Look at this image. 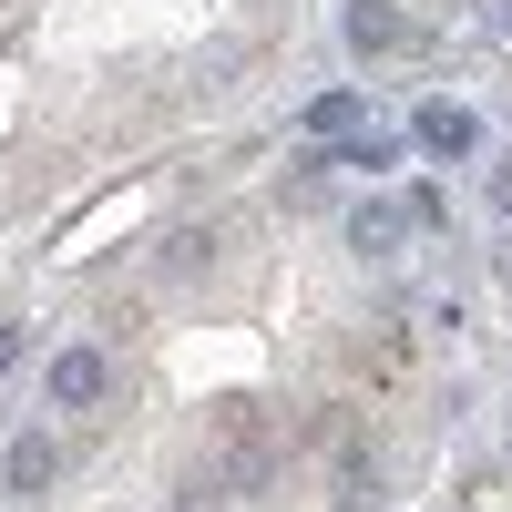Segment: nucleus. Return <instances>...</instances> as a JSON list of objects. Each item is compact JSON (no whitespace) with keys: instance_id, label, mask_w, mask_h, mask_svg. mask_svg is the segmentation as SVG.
Wrapping results in <instances>:
<instances>
[{"instance_id":"nucleus-1","label":"nucleus","mask_w":512,"mask_h":512,"mask_svg":"<svg viewBox=\"0 0 512 512\" xmlns=\"http://www.w3.org/2000/svg\"><path fill=\"white\" fill-rule=\"evenodd\" d=\"M267 472H277V431H267V410H256V400H226V410H216V461H205V482L256 492Z\"/></svg>"},{"instance_id":"nucleus-2","label":"nucleus","mask_w":512,"mask_h":512,"mask_svg":"<svg viewBox=\"0 0 512 512\" xmlns=\"http://www.w3.org/2000/svg\"><path fill=\"white\" fill-rule=\"evenodd\" d=\"M216 256H226V226H205V216H185V226H164V236H154V256H144V267H154L164 287H195L205 267H216Z\"/></svg>"},{"instance_id":"nucleus-3","label":"nucleus","mask_w":512,"mask_h":512,"mask_svg":"<svg viewBox=\"0 0 512 512\" xmlns=\"http://www.w3.org/2000/svg\"><path fill=\"white\" fill-rule=\"evenodd\" d=\"M41 390H52V410H103V390H113V359H103V349H62L52 369H41Z\"/></svg>"},{"instance_id":"nucleus-4","label":"nucleus","mask_w":512,"mask_h":512,"mask_svg":"<svg viewBox=\"0 0 512 512\" xmlns=\"http://www.w3.org/2000/svg\"><path fill=\"white\" fill-rule=\"evenodd\" d=\"M0 482H11L21 502H41V492L62 482V441H52V431H11V451H0Z\"/></svg>"},{"instance_id":"nucleus-5","label":"nucleus","mask_w":512,"mask_h":512,"mask_svg":"<svg viewBox=\"0 0 512 512\" xmlns=\"http://www.w3.org/2000/svg\"><path fill=\"white\" fill-rule=\"evenodd\" d=\"M328 451H338V512H369L379 502V441L369 431H328Z\"/></svg>"},{"instance_id":"nucleus-6","label":"nucleus","mask_w":512,"mask_h":512,"mask_svg":"<svg viewBox=\"0 0 512 512\" xmlns=\"http://www.w3.org/2000/svg\"><path fill=\"white\" fill-rule=\"evenodd\" d=\"M349 52H359V62H390V52H410L400 0H349Z\"/></svg>"},{"instance_id":"nucleus-7","label":"nucleus","mask_w":512,"mask_h":512,"mask_svg":"<svg viewBox=\"0 0 512 512\" xmlns=\"http://www.w3.org/2000/svg\"><path fill=\"white\" fill-rule=\"evenodd\" d=\"M400 236H410V205H390V195L349 205V256H400Z\"/></svg>"},{"instance_id":"nucleus-8","label":"nucleus","mask_w":512,"mask_h":512,"mask_svg":"<svg viewBox=\"0 0 512 512\" xmlns=\"http://www.w3.org/2000/svg\"><path fill=\"white\" fill-rule=\"evenodd\" d=\"M410 134H420V154H441V164H461V154L482 144V123L461 113V103H420V123H410Z\"/></svg>"},{"instance_id":"nucleus-9","label":"nucleus","mask_w":512,"mask_h":512,"mask_svg":"<svg viewBox=\"0 0 512 512\" xmlns=\"http://www.w3.org/2000/svg\"><path fill=\"white\" fill-rule=\"evenodd\" d=\"M308 134H328V144L359 134V93H318V103H308Z\"/></svg>"},{"instance_id":"nucleus-10","label":"nucleus","mask_w":512,"mask_h":512,"mask_svg":"<svg viewBox=\"0 0 512 512\" xmlns=\"http://www.w3.org/2000/svg\"><path fill=\"white\" fill-rule=\"evenodd\" d=\"M482 195H492V216H512V154L492 164V185H482Z\"/></svg>"},{"instance_id":"nucleus-11","label":"nucleus","mask_w":512,"mask_h":512,"mask_svg":"<svg viewBox=\"0 0 512 512\" xmlns=\"http://www.w3.org/2000/svg\"><path fill=\"white\" fill-rule=\"evenodd\" d=\"M21 349H31V338H21L11 318H0V379H11V369H21Z\"/></svg>"},{"instance_id":"nucleus-12","label":"nucleus","mask_w":512,"mask_h":512,"mask_svg":"<svg viewBox=\"0 0 512 512\" xmlns=\"http://www.w3.org/2000/svg\"><path fill=\"white\" fill-rule=\"evenodd\" d=\"M502 41H512V0H502Z\"/></svg>"},{"instance_id":"nucleus-13","label":"nucleus","mask_w":512,"mask_h":512,"mask_svg":"<svg viewBox=\"0 0 512 512\" xmlns=\"http://www.w3.org/2000/svg\"><path fill=\"white\" fill-rule=\"evenodd\" d=\"M502 277H512V246H502Z\"/></svg>"},{"instance_id":"nucleus-14","label":"nucleus","mask_w":512,"mask_h":512,"mask_svg":"<svg viewBox=\"0 0 512 512\" xmlns=\"http://www.w3.org/2000/svg\"><path fill=\"white\" fill-rule=\"evenodd\" d=\"M185 512H195V502H185Z\"/></svg>"}]
</instances>
